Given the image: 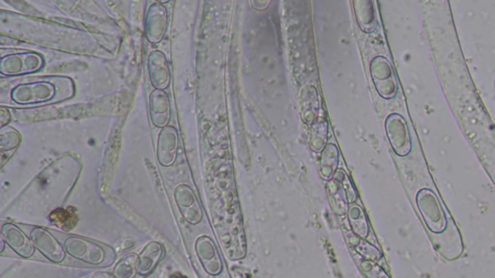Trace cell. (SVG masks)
Here are the masks:
<instances>
[{
	"instance_id": "6da1fadb",
	"label": "cell",
	"mask_w": 495,
	"mask_h": 278,
	"mask_svg": "<svg viewBox=\"0 0 495 278\" xmlns=\"http://www.w3.org/2000/svg\"><path fill=\"white\" fill-rule=\"evenodd\" d=\"M416 201L428 227L435 233L444 231L447 227V218L435 193L432 190H421L418 192Z\"/></svg>"
},
{
	"instance_id": "7a4b0ae2",
	"label": "cell",
	"mask_w": 495,
	"mask_h": 278,
	"mask_svg": "<svg viewBox=\"0 0 495 278\" xmlns=\"http://www.w3.org/2000/svg\"><path fill=\"white\" fill-rule=\"evenodd\" d=\"M371 77L378 94L384 99L390 100L396 97L397 81L393 67L388 59L378 56L371 61Z\"/></svg>"
},
{
	"instance_id": "3957f363",
	"label": "cell",
	"mask_w": 495,
	"mask_h": 278,
	"mask_svg": "<svg viewBox=\"0 0 495 278\" xmlns=\"http://www.w3.org/2000/svg\"><path fill=\"white\" fill-rule=\"evenodd\" d=\"M386 133L395 153L400 157H407L412 150V140L409 126L404 118L397 113L387 117Z\"/></svg>"
},
{
	"instance_id": "277c9868",
	"label": "cell",
	"mask_w": 495,
	"mask_h": 278,
	"mask_svg": "<svg viewBox=\"0 0 495 278\" xmlns=\"http://www.w3.org/2000/svg\"><path fill=\"white\" fill-rule=\"evenodd\" d=\"M64 249L74 258L95 266L102 264L105 259V251L101 246L79 237L73 236L66 239Z\"/></svg>"
},
{
	"instance_id": "5b68a950",
	"label": "cell",
	"mask_w": 495,
	"mask_h": 278,
	"mask_svg": "<svg viewBox=\"0 0 495 278\" xmlns=\"http://www.w3.org/2000/svg\"><path fill=\"white\" fill-rule=\"evenodd\" d=\"M30 239L35 249L53 263H61L65 259L66 251L58 239L50 232L43 228H34L30 232Z\"/></svg>"
},
{
	"instance_id": "8992f818",
	"label": "cell",
	"mask_w": 495,
	"mask_h": 278,
	"mask_svg": "<svg viewBox=\"0 0 495 278\" xmlns=\"http://www.w3.org/2000/svg\"><path fill=\"white\" fill-rule=\"evenodd\" d=\"M196 251L206 274L217 277L224 272V262L214 241L209 237H202L196 243Z\"/></svg>"
},
{
	"instance_id": "52a82bcc",
	"label": "cell",
	"mask_w": 495,
	"mask_h": 278,
	"mask_svg": "<svg viewBox=\"0 0 495 278\" xmlns=\"http://www.w3.org/2000/svg\"><path fill=\"white\" fill-rule=\"evenodd\" d=\"M1 235L5 243L20 257L30 258L34 255L35 246L32 239H28L24 232L14 224H4L2 226Z\"/></svg>"
},
{
	"instance_id": "ba28073f",
	"label": "cell",
	"mask_w": 495,
	"mask_h": 278,
	"mask_svg": "<svg viewBox=\"0 0 495 278\" xmlns=\"http://www.w3.org/2000/svg\"><path fill=\"white\" fill-rule=\"evenodd\" d=\"M177 205L185 220L191 224H197L202 218V213L193 190L182 185L176 190Z\"/></svg>"
},
{
	"instance_id": "9c48e42d",
	"label": "cell",
	"mask_w": 495,
	"mask_h": 278,
	"mask_svg": "<svg viewBox=\"0 0 495 278\" xmlns=\"http://www.w3.org/2000/svg\"><path fill=\"white\" fill-rule=\"evenodd\" d=\"M302 119L309 125H314L319 118L320 100L319 93L312 85H307L302 89L300 96Z\"/></svg>"
},
{
	"instance_id": "30bf717a",
	"label": "cell",
	"mask_w": 495,
	"mask_h": 278,
	"mask_svg": "<svg viewBox=\"0 0 495 278\" xmlns=\"http://www.w3.org/2000/svg\"><path fill=\"white\" fill-rule=\"evenodd\" d=\"M164 256V249L157 241H151L146 244L140 254L138 255V274L147 275L150 274Z\"/></svg>"
},
{
	"instance_id": "8fae6325",
	"label": "cell",
	"mask_w": 495,
	"mask_h": 278,
	"mask_svg": "<svg viewBox=\"0 0 495 278\" xmlns=\"http://www.w3.org/2000/svg\"><path fill=\"white\" fill-rule=\"evenodd\" d=\"M338 162V151L334 144H327L323 149L320 159V173L323 179H330L337 169Z\"/></svg>"
},
{
	"instance_id": "7c38bea8",
	"label": "cell",
	"mask_w": 495,
	"mask_h": 278,
	"mask_svg": "<svg viewBox=\"0 0 495 278\" xmlns=\"http://www.w3.org/2000/svg\"><path fill=\"white\" fill-rule=\"evenodd\" d=\"M159 99L160 102H157L154 94L151 96V117L156 126L164 127L169 122V110H161V107H169V100L165 93L161 91H159Z\"/></svg>"
},
{
	"instance_id": "4fadbf2b",
	"label": "cell",
	"mask_w": 495,
	"mask_h": 278,
	"mask_svg": "<svg viewBox=\"0 0 495 278\" xmlns=\"http://www.w3.org/2000/svg\"><path fill=\"white\" fill-rule=\"evenodd\" d=\"M348 218H350L351 227H352L354 233L361 238H368L369 231L368 220H367L365 212L362 210L360 206H351L350 212H348Z\"/></svg>"
},
{
	"instance_id": "5bb4252c",
	"label": "cell",
	"mask_w": 495,
	"mask_h": 278,
	"mask_svg": "<svg viewBox=\"0 0 495 278\" xmlns=\"http://www.w3.org/2000/svg\"><path fill=\"white\" fill-rule=\"evenodd\" d=\"M176 131L173 128H166L165 131H161L160 138H159L158 144V158L161 157L163 153L168 154V158H166V166H171L173 161H176V154L173 153L169 150V146L176 147L177 148V133L173 136Z\"/></svg>"
},
{
	"instance_id": "9a60e30c",
	"label": "cell",
	"mask_w": 495,
	"mask_h": 278,
	"mask_svg": "<svg viewBox=\"0 0 495 278\" xmlns=\"http://www.w3.org/2000/svg\"><path fill=\"white\" fill-rule=\"evenodd\" d=\"M50 220L62 230L70 231L78 223V216L72 208H56L50 215Z\"/></svg>"
},
{
	"instance_id": "2e32d148",
	"label": "cell",
	"mask_w": 495,
	"mask_h": 278,
	"mask_svg": "<svg viewBox=\"0 0 495 278\" xmlns=\"http://www.w3.org/2000/svg\"><path fill=\"white\" fill-rule=\"evenodd\" d=\"M328 124L326 121L319 119L312 126L310 135V145L315 152L323 151L327 146Z\"/></svg>"
},
{
	"instance_id": "e0dca14e",
	"label": "cell",
	"mask_w": 495,
	"mask_h": 278,
	"mask_svg": "<svg viewBox=\"0 0 495 278\" xmlns=\"http://www.w3.org/2000/svg\"><path fill=\"white\" fill-rule=\"evenodd\" d=\"M369 1L358 2L360 9L355 7L356 17H357L359 25L365 32H371L376 27V15L373 2L371 6L368 7Z\"/></svg>"
},
{
	"instance_id": "ac0fdd59",
	"label": "cell",
	"mask_w": 495,
	"mask_h": 278,
	"mask_svg": "<svg viewBox=\"0 0 495 278\" xmlns=\"http://www.w3.org/2000/svg\"><path fill=\"white\" fill-rule=\"evenodd\" d=\"M138 255L129 253L123 257L114 267L117 278H134L138 272Z\"/></svg>"
},
{
	"instance_id": "d6986e66",
	"label": "cell",
	"mask_w": 495,
	"mask_h": 278,
	"mask_svg": "<svg viewBox=\"0 0 495 278\" xmlns=\"http://www.w3.org/2000/svg\"><path fill=\"white\" fill-rule=\"evenodd\" d=\"M338 174L341 175V177L338 176V174L336 175L340 178H342V180L338 179V181L342 182V185L343 190H345L346 197H348V201H350V202H354L356 199V193L355 190L353 189L352 184H351L350 180L348 179V176H346L345 172L338 171ZM336 179H337V178H336Z\"/></svg>"
},
{
	"instance_id": "ffe728a7",
	"label": "cell",
	"mask_w": 495,
	"mask_h": 278,
	"mask_svg": "<svg viewBox=\"0 0 495 278\" xmlns=\"http://www.w3.org/2000/svg\"><path fill=\"white\" fill-rule=\"evenodd\" d=\"M91 278H117L114 274H110L107 272H97L92 275Z\"/></svg>"
}]
</instances>
